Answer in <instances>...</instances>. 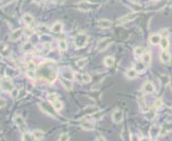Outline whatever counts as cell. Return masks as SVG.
<instances>
[{"instance_id": "cell-1", "label": "cell", "mask_w": 172, "mask_h": 141, "mask_svg": "<svg viewBox=\"0 0 172 141\" xmlns=\"http://www.w3.org/2000/svg\"><path fill=\"white\" fill-rule=\"evenodd\" d=\"M39 73L45 80H47L48 82H53V81L57 79V72L53 69L51 65H48L46 63H42L39 67Z\"/></svg>"}, {"instance_id": "cell-2", "label": "cell", "mask_w": 172, "mask_h": 141, "mask_svg": "<svg viewBox=\"0 0 172 141\" xmlns=\"http://www.w3.org/2000/svg\"><path fill=\"white\" fill-rule=\"evenodd\" d=\"M88 41H89V37L87 34L85 33H78L77 35L75 36V46L77 48H83L87 44H88Z\"/></svg>"}, {"instance_id": "cell-3", "label": "cell", "mask_w": 172, "mask_h": 141, "mask_svg": "<svg viewBox=\"0 0 172 141\" xmlns=\"http://www.w3.org/2000/svg\"><path fill=\"white\" fill-rule=\"evenodd\" d=\"M13 122L14 124L17 126V128L21 130V133H25L27 132V123L25 121V119L19 114H15L14 118H13Z\"/></svg>"}, {"instance_id": "cell-4", "label": "cell", "mask_w": 172, "mask_h": 141, "mask_svg": "<svg viewBox=\"0 0 172 141\" xmlns=\"http://www.w3.org/2000/svg\"><path fill=\"white\" fill-rule=\"evenodd\" d=\"M47 98H48V101L51 103L53 108L56 109V111H60V110L63 109V103H62L60 100H58L57 94H55V93H53V94H48Z\"/></svg>"}, {"instance_id": "cell-5", "label": "cell", "mask_w": 172, "mask_h": 141, "mask_svg": "<svg viewBox=\"0 0 172 141\" xmlns=\"http://www.w3.org/2000/svg\"><path fill=\"white\" fill-rule=\"evenodd\" d=\"M39 106H40V108L42 109V111H44V113L48 114L49 117L56 118L57 114L53 112V110H56V109L53 108V106L51 105V103L48 104V103H46V102H41V103L39 104Z\"/></svg>"}, {"instance_id": "cell-6", "label": "cell", "mask_w": 172, "mask_h": 141, "mask_svg": "<svg viewBox=\"0 0 172 141\" xmlns=\"http://www.w3.org/2000/svg\"><path fill=\"white\" fill-rule=\"evenodd\" d=\"M1 89L3 90L4 92H8L10 93L14 89V85H13L12 80L10 77H4L3 79L1 80Z\"/></svg>"}, {"instance_id": "cell-7", "label": "cell", "mask_w": 172, "mask_h": 141, "mask_svg": "<svg viewBox=\"0 0 172 141\" xmlns=\"http://www.w3.org/2000/svg\"><path fill=\"white\" fill-rule=\"evenodd\" d=\"M111 44H112V39H110V37H104V39H102L97 43L96 49H97L98 51H103V50L108 48Z\"/></svg>"}, {"instance_id": "cell-8", "label": "cell", "mask_w": 172, "mask_h": 141, "mask_svg": "<svg viewBox=\"0 0 172 141\" xmlns=\"http://www.w3.org/2000/svg\"><path fill=\"white\" fill-rule=\"evenodd\" d=\"M111 119H112L113 123H115V124L121 123L123 121V111L120 110V109H115V111L111 113Z\"/></svg>"}, {"instance_id": "cell-9", "label": "cell", "mask_w": 172, "mask_h": 141, "mask_svg": "<svg viewBox=\"0 0 172 141\" xmlns=\"http://www.w3.org/2000/svg\"><path fill=\"white\" fill-rule=\"evenodd\" d=\"M160 135V126L159 125H152L150 128V138L152 140H155Z\"/></svg>"}, {"instance_id": "cell-10", "label": "cell", "mask_w": 172, "mask_h": 141, "mask_svg": "<svg viewBox=\"0 0 172 141\" xmlns=\"http://www.w3.org/2000/svg\"><path fill=\"white\" fill-rule=\"evenodd\" d=\"M61 76L62 78H65V79H69V80H73L75 78V73L70 67H64L61 71Z\"/></svg>"}, {"instance_id": "cell-11", "label": "cell", "mask_w": 172, "mask_h": 141, "mask_svg": "<svg viewBox=\"0 0 172 141\" xmlns=\"http://www.w3.org/2000/svg\"><path fill=\"white\" fill-rule=\"evenodd\" d=\"M25 30L23 28H18V29H15V30H13L11 34H10V40L11 41H17L18 39H21V35L24 34Z\"/></svg>"}, {"instance_id": "cell-12", "label": "cell", "mask_w": 172, "mask_h": 141, "mask_svg": "<svg viewBox=\"0 0 172 141\" xmlns=\"http://www.w3.org/2000/svg\"><path fill=\"white\" fill-rule=\"evenodd\" d=\"M77 7L80 11H83V12H86V11H91L92 9L94 8L93 4L91 3V2H89V1H80V2L78 3Z\"/></svg>"}, {"instance_id": "cell-13", "label": "cell", "mask_w": 172, "mask_h": 141, "mask_svg": "<svg viewBox=\"0 0 172 141\" xmlns=\"http://www.w3.org/2000/svg\"><path fill=\"white\" fill-rule=\"evenodd\" d=\"M138 16V13H128V14H126L125 16L121 17L119 19V23L120 24H124V23H127V21H131V20H134L136 18V17Z\"/></svg>"}, {"instance_id": "cell-14", "label": "cell", "mask_w": 172, "mask_h": 141, "mask_svg": "<svg viewBox=\"0 0 172 141\" xmlns=\"http://www.w3.org/2000/svg\"><path fill=\"white\" fill-rule=\"evenodd\" d=\"M21 21H23L26 26L29 27V26L33 25V23H34V17H33L30 13H26V14H24L23 17H21Z\"/></svg>"}, {"instance_id": "cell-15", "label": "cell", "mask_w": 172, "mask_h": 141, "mask_svg": "<svg viewBox=\"0 0 172 141\" xmlns=\"http://www.w3.org/2000/svg\"><path fill=\"white\" fill-rule=\"evenodd\" d=\"M142 90H143V92L147 93V94H152V93L155 91L154 84L151 82V81H147V82H144L143 87H142Z\"/></svg>"}, {"instance_id": "cell-16", "label": "cell", "mask_w": 172, "mask_h": 141, "mask_svg": "<svg viewBox=\"0 0 172 141\" xmlns=\"http://www.w3.org/2000/svg\"><path fill=\"white\" fill-rule=\"evenodd\" d=\"M0 53L3 57L11 56V48L5 43H0Z\"/></svg>"}, {"instance_id": "cell-17", "label": "cell", "mask_w": 172, "mask_h": 141, "mask_svg": "<svg viewBox=\"0 0 172 141\" xmlns=\"http://www.w3.org/2000/svg\"><path fill=\"white\" fill-rule=\"evenodd\" d=\"M97 26L99 28L103 29H107V28H110L112 26V21L109 19H106V18H103V19H98L97 20Z\"/></svg>"}, {"instance_id": "cell-18", "label": "cell", "mask_w": 172, "mask_h": 141, "mask_svg": "<svg viewBox=\"0 0 172 141\" xmlns=\"http://www.w3.org/2000/svg\"><path fill=\"white\" fill-rule=\"evenodd\" d=\"M75 78H77L80 80V82H85V84H89L91 81V75L88 73H82L81 75H76L75 74Z\"/></svg>"}, {"instance_id": "cell-19", "label": "cell", "mask_w": 172, "mask_h": 141, "mask_svg": "<svg viewBox=\"0 0 172 141\" xmlns=\"http://www.w3.org/2000/svg\"><path fill=\"white\" fill-rule=\"evenodd\" d=\"M160 61L165 63V64H168L170 63V61H171V56H170V53L167 51V50H163V53H160Z\"/></svg>"}, {"instance_id": "cell-20", "label": "cell", "mask_w": 172, "mask_h": 141, "mask_svg": "<svg viewBox=\"0 0 172 141\" xmlns=\"http://www.w3.org/2000/svg\"><path fill=\"white\" fill-rule=\"evenodd\" d=\"M160 40H161V35H160L159 33H154V34H152V35L150 36V39H149L150 44L154 45V46L159 44Z\"/></svg>"}, {"instance_id": "cell-21", "label": "cell", "mask_w": 172, "mask_h": 141, "mask_svg": "<svg viewBox=\"0 0 172 141\" xmlns=\"http://www.w3.org/2000/svg\"><path fill=\"white\" fill-rule=\"evenodd\" d=\"M134 69L138 72V74H142V73L145 72V69H147V65L144 64L143 62L141 61H138V62H136L135 64H134Z\"/></svg>"}, {"instance_id": "cell-22", "label": "cell", "mask_w": 172, "mask_h": 141, "mask_svg": "<svg viewBox=\"0 0 172 141\" xmlns=\"http://www.w3.org/2000/svg\"><path fill=\"white\" fill-rule=\"evenodd\" d=\"M63 29V24L61 21H56L55 24L51 26V32L53 33H60Z\"/></svg>"}, {"instance_id": "cell-23", "label": "cell", "mask_w": 172, "mask_h": 141, "mask_svg": "<svg viewBox=\"0 0 172 141\" xmlns=\"http://www.w3.org/2000/svg\"><path fill=\"white\" fill-rule=\"evenodd\" d=\"M61 84L66 91H71L73 89V80H69V79H65V78H62Z\"/></svg>"}, {"instance_id": "cell-24", "label": "cell", "mask_w": 172, "mask_h": 141, "mask_svg": "<svg viewBox=\"0 0 172 141\" xmlns=\"http://www.w3.org/2000/svg\"><path fill=\"white\" fill-rule=\"evenodd\" d=\"M32 136H33V139H35V140H41V139L44 138L45 133H44L42 129H35V130H33L32 132Z\"/></svg>"}, {"instance_id": "cell-25", "label": "cell", "mask_w": 172, "mask_h": 141, "mask_svg": "<svg viewBox=\"0 0 172 141\" xmlns=\"http://www.w3.org/2000/svg\"><path fill=\"white\" fill-rule=\"evenodd\" d=\"M141 59H142V62H143L144 64L149 66V65L151 64V61H152V57H151V53L150 51H144L143 56L141 57Z\"/></svg>"}, {"instance_id": "cell-26", "label": "cell", "mask_w": 172, "mask_h": 141, "mask_svg": "<svg viewBox=\"0 0 172 141\" xmlns=\"http://www.w3.org/2000/svg\"><path fill=\"white\" fill-rule=\"evenodd\" d=\"M80 126H81V128L83 129V130H93V129L95 128L94 124H93L92 122H89V121L82 122L81 124H80Z\"/></svg>"}, {"instance_id": "cell-27", "label": "cell", "mask_w": 172, "mask_h": 141, "mask_svg": "<svg viewBox=\"0 0 172 141\" xmlns=\"http://www.w3.org/2000/svg\"><path fill=\"white\" fill-rule=\"evenodd\" d=\"M103 117H104V111H101V110H97V111H95L94 113L90 114V119H92L93 121H98V120H101Z\"/></svg>"}, {"instance_id": "cell-28", "label": "cell", "mask_w": 172, "mask_h": 141, "mask_svg": "<svg viewBox=\"0 0 172 141\" xmlns=\"http://www.w3.org/2000/svg\"><path fill=\"white\" fill-rule=\"evenodd\" d=\"M125 75H126V77L128 79H135L136 77H137V75H138V72L133 67V69H127L126 73H125Z\"/></svg>"}, {"instance_id": "cell-29", "label": "cell", "mask_w": 172, "mask_h": 141, "mask_svg": "<svg viewBox=\"0 0 172 141\" xmlns=\"http://www.w3.org/2000/svg\"><path fill=\"white\" fill-rule=\"evenodd\" d=\"M159 45H160V48L163 49V50H167L169 47L168 37H161V40H160L159 42Z\"/></svg>"}, {"instance_id": "cell-30", "label": "cell", "mask_w": 172, "mask_h": 141, "mask_svg": "<svg viewBox=\"0 0 172 141\" xmlns=\"http://www.w3.org/2000/svg\"><path fill=\"white\" fill-rule=\"evenodd\" d=\"M104 64L106 65L107 67H111L112 65L115 64V59H113V57H111V56L106 57V58L104 59Z\"/></svg>"}, {"instance_id": "cell-31", "label": "cell", "mask_w": 172, "mask_h": 141, "mask_svg": "<svg viewBox=\"0 0 172 141\" xmlns=\"http://www.w3.org/2000/svg\"><path fill=\"white\" fill-rule=\"evenodd\" d=\"M144 51H145V50H144L143 47L138 46V47H136L135 50H134V55H135L136 58H141V57L143 56Z\"/></svg>"}, {"instance_id": "cell-32", "label": "cell", "mask_w": 172, "mask_h": 141, "mask_svg": "<svg viewBox=\"0 0 172 141\" xmlns=\"http://www.w3.org/2000/svg\"><path fill=\"white\" fill-rule=\"evenodd\" d=\"M23 50L26 51V53H29V51H32L33 50V44L28 41V42H26L24 45H23Z\"/></svg>"}, {"instance_id": "cell-33", "label": "cell", "mask_w": 172, "mask_h": 141, "mask_svg": "<svg viewBox=\"0 0 172 141\" xmlns=\"http://www.w3.org/2000/svg\"><path fill=\"white\" fill-rule=\"evenodd\" d=\"M21 140H24V141H30V140H33L32 133H28V132H25V133H21Z\"/></svg>"}, {"instance_id": "cell-34", "label": "cell", "mask_w": 172, "mask_h": 141, "mask_svg": "<svg viewBox=\"0 0 172 141\" xmlns=\"http://www.w3.org/2000/svg\"><path fill=\"white\" fill-rule=\"evenodd\" d=\"M58 47H59V49H60L61 51L66 50V49H67V43H66V41L59 40V42H58Z\"/></svg>"}, {"instance_id": "cell-35", "label": "cell", "mask_w": 172, "mask_h": 141, "mask_svg": "<svg viewBox=\"0 0 172 141\" xmlns=\"http://www.w3.org/2000/svg\"><path fill=\"white\" fill-rule=\"evenodd\" d=\"M26 76L28 77L29 79L34 80V79H35V77H37V73H35L34 69H27V71H26Z\"/></svg>"}, {"instance_id": "cell-36", "label": "cell", "mask_w": 172, "mask_h": 141, "mask_svg": "<svg viewBox=\"0 0 172 141\" xmlns=\"http://www.w3.org/2000/svg\"><path fill=\"white\" fill-rule=\"evenodd\" d=\"M138 104H139L140 108H141V110L142 111H147L149 109H147V103L144 102L143 97H140V98H138Z\"/></svg>"}, {"instance_id": "cell-37", "label": "cell", "mask_w": 172, "mask_h": 141, "mask_svg": "<svg viewBox=\"0 0 172 141\" xmlns=\"http://www.w3.org/2000/svg\"><path fill=\"white\" fill-rule=\"evenodd\" d=\"M17 75V73L15 69H5V76L7 77H10V78H12V77H15Z\"/></svg>"}, {"instance_id": "cell-38", "label": "cell", "mask_w": 172, "mask_h": 141, "mask_svg": "<svg viewBox=\"0 0 172 141\" xmlns=\"http://www.w3.org/2000/svg\"><path fill=\"white\" fill-rule=\"evenodd\" d=\"M70 135L67 133H61L60 135H59V137H58V140L60 141H67L70 140Z\"/></svg>"}, {"instance_id": "cell-39", "label": "cell", "mask_w": 172, "mask_h": 141, "mask_svg": "<svg viewBox=\"0 0 172 141\" xmlns=\"http://www.w3.org/2000/svg\"><path fill=\"white\" fill-rule=\"evenodd\" d=\"M163 107V101L160 100V98H158V100H156L155 102H154V105H153V109L154 110H158V109H160Z\"/></svg>"}, {"instance_id": "cell-40", "label": "cell", "mask_w": 172, "mask_h": 141, "mask_svg": "<svg viewBox=\"0 0 172 141\" xmlns=\"http://www.w3.org/2000/svg\"><path fill=\"white\" fill-rule=\"evenodd\" d=\"M87 62H88V59H87V58L80 59V60L77 61V66L78 67H83V66L87 64Z\"/></svg>"}, {"instance_id": "cell-41", "label": "cell", "mask_w": 172, "mask_h": 141, "mask_svg": "<svg viewBox=\"0 0 172 141\" xmlns=\"http://www.w3.org/2000/svg\"><path fill=\"white\" fill-rule=\"evenodd\" d=\"M26 66H27V69H34V71L37 69V65L32 61H29L28 63L26 64Z\"/></svg>"}, {"instance_id": "cell-42", "label": "cell", "mask_w": 172, "mask_h": 141, "mask_svg": "<svg viewBox=\"0 0 172 141\" xmlns=\"http://www.w3.org/2000/svg\"><path fill=\"white\" fill-rule=\"evenodd\" d=\"M10 94H11V96H12V98H16L17 96H18V89H13L12 91L10 92Z\"/></svg>"}, {"instance_id": "cell-43", "label": "cell", "mask_w": 172, "mask_h": 141, "mask_svg": "<svg viewBox=\"0 0 172 141\" xmlns=\"http://www.w3.org/2000/svg\"><path fill=\"white\" fill-rule=\"evenodd\" d=\"M50 45L48 44V43H45V44L43 45V53H47L50 50V47H49Z\"/></svg>"}, {"instance_id": "cell-44", "label": "cell", "mask_w": 172, "mask_h": 141, "mask_svg": "<svg viewBox=\"0 0 172 141\" xmlns=\"http://www.w3.org/2000/svg\"><path fill=\"white\" fill-rule=\"evenodd\" d=\"M160 35H161V37H168L169 35V32L167 29H163L161 31H160Z\"/></svg>"}, {"instance_id": "cell-45", "label": "cell", "mask_w": 172, "mask_h": 141, "mask_svg": "<svg viewBox=\"0 0 172 141\" xmlns=\"http://www.w3.org/2000/svg\"><path fill=\"white\" fill-rule=\"evenodd\" d=\"M5 105H7V101L4 100L3 97L0 96V108H3Z\"/></svg>"}, {"instance_id": "cell-46", "label": "cell", "mask_w": 172, "mask_h": 141, "mask_svg": "<svg viewBox=\"0 0 172 141\" xmlns=\"http://www.w3.org/2000/svg\"><path fill=\"white\" fill-rule=\"evenodd\" d=\"M53 2H55V3H63L65 0H51Z\"/></svg>"}, {"instance_id": "cell-47", "label": "cell", "mask_w": 172, "mask_h": 141, "mask_svg": "<svg viewBox=\"0 0 172 141\" xmlns=\"http://www.w3.org/2000/svg\"><path fill=\"white\" fill-rule=\"evenodd\" d=\"M96 140H106V138L103 137V136H99V137L96 138Z\"/></svg>"}, {"instance_id": "cell-48", "label": "cell", "mask_w": 172, "mask_h": 141, "mask_svg": "<svg viewBox=\"0 0 172 141\" xmlns=\"http://www.w3.org/2000/svg\"><path fill=\"white\" fill-rule=\"evenodd\" d=\"M42 1H43V0H33V2H34V3H37V4L42 3Z\"/></svg>"}, {"instance_id": "cell-49", "label": "cell", "mask_w": 172, "mask_h": 141, "mask_svg": "<svg viewBox=\"0 0 172 141\" xmlns=\"http://www.w3.org/2000/svg\"><path fill=\"white\" fill-rule=\"evenodd\" d=\"M2 59H3V56L0 53V61H2Z\"/></svg>"}, {"instance_id": "cell-50", "label": "cell", "mask_w": 172, "mask_h": 141, "mask_svg": "<svg viewBox=\"0 0 172 141\" xmlns=\"http://www.w3.org/2000/svg\"><path fill=\"white\" fill-rule=\"evenodd\" d=\"M170 5L172 7V0H170Z\"/></svg>"}, {"instance_id": "cell-51", "label": "cell", "mask_w": 172, "mask_h": 141, "mask_svg": "<svg viewBox=\"0 0 172 141\" xmlns=\"http://www.w3.org/2000/svg\"><path fill=\"white\" fill-rule=\"evenodd\" d=\"M0 89H1V80H0Z\"/></svg>"}, {"instance_id": "cell-52", "label": "cell", "mask_w": 172, "mask_h": 141, "mask_svg": "<svg viewBox=\"0 0 172 141\" xmlns=\"http://www.w3.org/2000/svg\"><path fill=\"white\" fill-rule=\"evenodd\" d=\"M171 112H172V107H171Z\"/></svg>"}]
</instances>
